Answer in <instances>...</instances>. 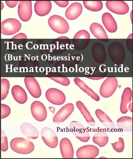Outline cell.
Segmentation results:
<instances>
[{
	"mask_svg": "<svg viewBox=\"0 0 133 159\" xmlns=\"http://www.w3.org/2000/svg\"><path fill=\"white\" fill-rule=\"evenodd\" d=\"M10 147L15 152L19 154H28L34 150V143L27 139L16 138L10 142Z\"/></svg>",
	"mask_w": 133,
	"mask_h": 159,
	"instance_id": "6da1fadb",
	"label": "cell"
},
{
	"mask_svg": "<svg viewBox=\"0 0 133 159\" xmlns=\"http://www.w3.org/2000/svg\"><path fill=\"white\" fill-rule=\"evenodd\" d=\"M109 56L112 61L117 65H121L124 61L126 52L122 44L117 42L112 43L108 48Z\"/></svg>",
	"mask_w": 133,
	"mask_h": 159,
	"instance_id": "7a4b0ae2",
	"label": "cell"
},
{
	"mask_svg": "<svg viewBox=\"0 0 133 159\" xmlns=\"http://www.w3.org/2000/svg\"><path fill=\"white\" fill-rule=\"evenodd\" d=\"M48 23L53 31L59 34H65L69 30L70 26L67 21L62 17L54 15L48 19Z\"/></svg>",
	"mask_w": 133,
	"mask_h": 159,
	"instance_id": "3957f363",
	"label": "cell"
},
{
	"mask_svg": "<svg viewBox=\"0 0 133 159\" xmlns=\"http://www.w3.org/2000/svg\"><path fill=\"white\" fill-rule=\"evenodd\" d=\"M117 87V79L113 77H108L105 79L100 87V95L105 98H110L114 93Z\"/></svg>",
	"mask_w": 133,
	"mask_h": 159,
	"instance_id": "277c9868",
	"label": "cell"
},
{
	"mask_svg": "<svg viewBox=\"0 0 133 159\" xmlns=\"http://www.w3.org/2000/svg\"><path fill=\"white\" fill-rule=\"evenodd\" d=\"M21 28V23L16 19H8L2 22L1 32L5 35L14 34L19 32Z\"/></svg>",
	"mask_w": 133,
	"mask_h": 159,
	"instance_id": "5b68a950",
	"label": "cell"
},
{
	"mask_svg": "<svg viewBox=\"0 0 133 159\" xmlns=\"http://www.w3.org/2000/svg\"><path fill=\"white\" fill-rule=\"evenodd\" d=\"M90 40L89 33L84 30L78 32L74 35L72 43L74 48L77 50L85 49L88 46Z\"/></svg>",
	"mask_w": 133,
	"mask_h": 159,
	"instance_id": "8992f818",
	"label": "cell"
},
{
	"mask_svg": "<svg viewBox=\"0 0 133 159\" xmlns=\"http://www.w3.org/2000/svg\"><path fill=\"white\" fill-rule=\"evenodd\" d=\"M71 131L81 141L86 143L90 139L89 132L81 124L76 121L71 122L69 125Z\"/></svg>",
	"mask_w": 133,
	"mask_h": 159,
	"instance_id": "52a82bcc",
	"label": "cell"
},
{
	"mask_svg": "<svg viewBox=\"0 0 133 159\" xmlns=\"http://www.w3.org/2000/svg\"><path fill=\"white\" fill-rule=\"evenodd\" d=\"M47 100L51 103L57 105L63 104L66 101V96L61 90L51 88L47 90L45 93Z\"/></svg>",
	"mask_w": 133,
	"mask_h": 159,
	"instance_id": "ba28073f",
	"label": "cell"
},
{
	"mask_svg": "<svg viewBox=\"0 0 133 159\" xmlns=\"http://www.w3.org/2000/svg\"><path fill=\"white\" fill-rule=\"evenodd\" d=\"M42 137L44 142L48 147L55 148L58 144V139L55 131L50 128L45 127L41 131Z\"/></svg>",
	"mask_w": 133,
	"mask_h": 159,
	"instance_id": "9c48e42d",
	"label": "cell"
},
{
	"mask_svg": "<svg viewBox=\"0 0 133 159\" xmlns=\"http://www.w3.org/2000/svg\"><path fill=\"white\" fill-rule=\"evenodd\" d=\"M31 110L33 117L39 122L45 121L47 116V112L44 104L39 101H35L31 106Z\"/></svg>",
	"mask_w": 133,
	"mask_h": 159,
	"instance_id": "30bf717a",
	"label": "cell"
},
{
	"mask_svg": "<svg viewBox=\"0 0 133 159\" xmlns=\"http://www.w3.org/2000/svg\"><path fill=\"white\" fill-rule=\"evenodd\" d=\"M74 110V105L68 103L64 105L57 113L53 118V121L56 124H59L66 120Z\"/></svg>",
	"mask_w": 133,
	"mask_h": 159,
	"instance_id": "8fae6325",
	"label": "cell"
},
{
	"mask_svg": "<svg viewBox=\"0 0 133 159\" xmlns=\"http://www.w3.org/2000/svg\"><path fill=\"white\" fill-rule=\"evenodd\" d=\"M18 12L19 17L22 21H29L31 19L32 15V2H19Z\"/></svg>",
	"mask_w": 133,
	"mask_h": 159,
	"instance_id": "7c38bea8",
	"label": "cell"
},
{
	"mask_svg": "<svg viewBox=\"0 0 133 159\" xmlns=\"http://www.w3.org/2000/svg\"><path fill=\"white\" fill-rule=\"evenodd\" d=\"M99 149L95 146L87 145L78 148L76 152L77 158H95L99 155Z\"/></svg>",
	"mask_w": 133,
	"mask_h": 159,
	"instance_id": "4fadbf2b",
	"label": "cell"
},
{
	"mask_svg": "<svg viewBox=\"0 0 133 159\" xmlns=\"http://www.w3.org/2000/svg\"><path fill=\"white\" fill-rule=\"evenodd\" d=\"M24 82L26 89L33 97L38 98L41 96L42 90L41 87L34 77H25Z\"/></svg>",
	"mask_w": 133,
	"mask_h": 159,
	"instance_id": "5bb4252c",
	"label": "cell"
},
{
	"mask_svg": "<svg viewBox=\"0 0 133 159\" xmlns=\"http://www.w3.org/2000/svg\"><path fill=\"white\" fill-rule=\"evenodd\" d=\"M106 7L114 14L118 15H124L129 10L128 5L124 1H107Z\"/></svg>",
	"mask_w": 133,
	"mask_h": 159,
	"instance_id": "9a60e30c",
	"label": "cell"
},
{
	"mask_svg": "<svg viewBox=\"0 0 133 159\" xmlns=\"http://www.w3.org/2000/svg\"><path fill=\"white\" fill-rule=\"evenodd\" d=\"M50 45L51 51L54 52L57 50L56 54H59L68 49L71 44V41L69 38L65 36H62L57 38Z\"/></svg>",
	"mask_w": 133,
	"mask_h": 159,
	"instance_id": "2e32d148",
	"label": "cell"
},
{
	"mask_svg": "<svg viewBox=\"0 0 133 159\" xmlns=\"http://www.w3.org/2000/svg\"><path fill=\"white\" fill-rule=\"evenodd\" d=\"M92 54L93 58L97 63L101 64L105 61L106 52L104 46L101 43L97 42L93 44Z\"/></svg>",
	"mask_w": 133,
	"mask_h": 159,
	"instance_id": "e0dca14e",
	"label": "cell"
},
{
	"mask_svg": "<svg viewBox=\"0 0 133 159\" xmlns=\"http://www.w3.org/2000/svg\"><path fill=\"white\" fill-rule=\"evenodd\" d=\"M61 153L63 158H72L74 156V150L72 144L67 138L62 139L60 143Z\"/></svg>",
	"mask_w": 133,
	"mask_h": 159,
	"instance_id": "ac0fdd59",
	"label": "cell"
},
{
	"mask_svg": "<svg viewBox=\"0 0 133 159\" xmlns=\"http://www.w3.org/2000/svg\"><path fill=\"white\" fill-rule=\"evenodd\" d=\"M89 30L91 33L97 39L104 43H107L109 38L103 26L98 23H92Z\"/></svg>",
	"mask_w": 133,
	"mask_h": 159,
	"instance_id": "d6986e66",
	"label": "cell"
},
{
	"mask_svg": "<svg viewBox=\"0 0 133 159\" xmlns=\"http://www.w3.org/2000/svg\"><path fill=\"white\" fill-rule=\"evenodd\" d=\"M82 5L78 2L72 4L66 9L65 12L66 17L70 20H74L80 16L83 11Z\"/></svg>",
	"mask_w": 133,
	"mask_h": 159,
	"instance_id": "ffe728a7",
	"label": "cell"
},
{
	"mask_svg": "<svg viewBox=\"0 0 133 159\" xmlns=\"http://www.w3.org/2000/svg\"><path fill=\"white\" fill-rule=\"evenodd\" d=\"M103 66L102 65L99 67L89 68V71L85 72L87 77L92 80H99L104 78L107 73Z\"/></svg>",
	"mask_w": 133,
	"mask_h": 159,
	"instance_id": "44dd1931",
	"label": "cell"
},
{
	"mask_svg": "<svg viewBox=\"0 0 133 159\" xmlns=\"http://www.w3.org/2000/svg\"><path fill=\"white\" fill-rule=\"evenodd\" d=\"M95 114L100 122L108 131L113 132L116 129L115 124L107 114L99 109L96 111Z\"/></svg>",
	"mask_w": 133,
	"mask_h": 159,
	"instance_id": "7402d4cb",
	"label": "cell"
},
{
	"mask_svg": "<svg viewBox=\"0 0 133 159\" xmlns=\"http://www.w3.org/2000/svg\"><path fill=\"white\" fill-rule=\"evenodd\" d=\"M52 9L50 1H37L34 5L36 14L40 16H44L48 15Z\"/></svg>",
	"mask_w": 133,
	"mask_h": 159,
	"instance_id": "603a6c76",
	"label": "cell"
},
{
	"mask_svg": "<svg viewBox=\"0 0 133 159\" xmlns=\"http://www.w3.org/2000/svg\"><path fill=\"white\" fill-rule=\"evenodd\" d=\"M102 20L105 28L109 32L114 33L117 29V26L116 20L112 16L109 12L104 13Z\"/></svg>",
	"mask_w": 133,
	"mask_h": 159,
	"instance_id": "cb8c5ba5",
	"label": "cell"
},
{
	"mask_svg": "<svg viewBox=\"0 0 133 159\" xmlns=\"http://www.w3.org/2000/svg\"><path fill=\"white\" fill-rule=\"evenodd\" d=\"M20 129L23 134L29 139H35L39 137V134L38 130L30 123H23L21 125Z\"/></svg>",
	"mask_w": 133,
	"mask_h": 159,
	"instance_id": "d4e9b609",
	"label": "cell"
},
{
	"mask_svg": "<svg viewBox=\"0 0 133 159\" xmlns=\"http://www.w3.org/2000/svg\"><path fill=\"white\" fill-rule=\"evenodd\" d=\"M132 92L131 89L126 87L124 89L122 97L120 111L122 113L126 114L129 111L128 107L131 103Z\"/></svg>",
	"mask_w": 133,
	"mask_h": 159,
	"instance_id": "484cf974",
	"label": "cell"
},
{
	"mask_svg": "<svg viewBox=\"0 0 133 159\" xmlns=\"http://www.w3.org/2000/svg\"><path fill=\"white\" fill-rule=\"evenodd\" d=\"M11 92L13 98L18 103L23 104L27 101V94L24 89L20 86L16 85L13 86Z\"/></svg>",
	"mask_w": 133,
	"mask_h": 159,
	"instance_id": "4316f807",
	"label": "cell"
},
{
	"mask_svg": "<svg viewBox=\"0 0 133 159\" xmlns=\"http://www.w3.org/2000/svg\"><path fill=\"white\" fill-rule=\"evenodd\" d=\"M75 84L82 90L96 101L100 100L99 96L92 89L87 86L80 79L75 77L74 79Z\"/></svg>",
	"mask_w": 133,
	"mask_h": 159,
	"instance_id": "83f0119b",
	"label": "cell"
},
{
	"mask_svg": "<svg viewBox=\"0 0 133 159\" xmlns=\"http://www.w3.org/2000/svg\"><path fill=\"white\" fill-rule=\"evenodd\" d=\"M76 105L88 124L91 127L94 126L96 125L95 121L83 102L79 101L76 102Z\"/></svg>",
	"mask_w": 133,
	"mask_h": 159,
	"instance_id": "f1b7e54d",
	"label": "cell"
},
{
	"mask_svg": "<svg viewBox=\"0 0 133 159\" xmlns=\"http://www.w3.org/2000/svg\"><path fill=\"white\" fill-rule=\"evenodd\" d=\"M132 118L129 116H124L119 118L117 121V125L120 129L123 131L130 132L132 131Z\"/></svg>",
	"mask_w": 133,
	"mask_h": 159,
	"instance_id": "f546056e",
	"label": "cell"
},
{
	"mask_svg": "<svg viewBox=\"0 0 133 159\" xmlns=\"http://www.w3.org/2000/svg\"><path fill=\"white\" fill-rule=\"evenodd\" d=\"M109 141L108 135L104 131L97 132L93 137V141L100 148L107 144Z\"/></svg>",
	"mask_w": 133,
	"mask_h": 159,
	"instance_id": "4dcf8cb0",
	"label": "cell"
},
{
	"mask_svg": "<svg viewBox=\"0 0 133 159\" xmlns=\"http://www.w3.org/2000/svg\"><path fill=\"white\" fill-rule=\"evenodd\" d=\"M83 4L87 9L92 11H99L103 8L101 1H84Z\"/></svg>",
	"mask_w": 133,
	"mask_h": 159,
	"instance_id": "1f68e13d",
	"label": "cell"
},
{
	"mask_svg": "<svg viewBox=\"0 0 133 159\" xmlns=\"http://www.w3.org/2000/svg\"><path fill=\"white\" fill-rule=\"evenodd\" d=\"M10 84L6 78L1 79V100H3L7 97L9 92Z\"/></svg>",
	"mask_w": 133,
	"mask_h": 159,
	"instance_id": "d6a6232c",
	"label": "cell"
},
{
	"mask_svg": "<svg viewBox=\"0 0 133 159\" xmlns=\"http://www.w3.org/2000/svg\"><path fill=\"white\" fill-rule=\"evenodd\" d=\"M115 151L118 153L122 152L125 148V143L124 139L122 138H119V141L111 144Z\"/></svg>",
	"mask_w": 133,
	"mask_h": 159,
	"instance_id": "836d02e7",
	"label": "cell"
},
{
	"mask_svg": "<svg viewBox=\"0 0 133 159\" xmlns=\"http://www.w3.org/2000/svg\"><path fill=\"white\" fill-rule=\"evenodd\" d=\"M52 80L64 86H68L70 84L69 79L66 77H49Z\"/></svg>",
	"mask_w": 133,
	"mask_h": 159,
	"instance_id": "e575fe53",
	"label": "cell"
},
{
	"mask_svg": "<svg viewBox=\"0 0 133 159\" xmlns=\"http://www.w3.org/2000/svg\"><path fill=\"white\" fill-rule=\"evenodd\" d=\"M1 133V150L2 152H5L8 149L7 138L4 130L2 129Z\"/></svg>",
	"mask_w": 133,
	"mask_h": 159,
	"instance_id": "d590c367",
	"label": "cell"
},
{
	"mask_svg": "<svg viewBox=\"0 0 133 159\" xmlns=\"http://www.w3.org/2000/svg\"><path fill=\"white\" fill-rule=\"evenodd\" d=\"M11 109L8 105L1 104V119H3L8 117L10 114Z\"/></svg>",
	"mask_w": 133,
	"mask_h": 159,
	"instance_id": "8d00e7d4",
	"label": "cell"
},
{
	"mask_svg": "<svg viewBox=\"0 0 133 159\" xmlns=\"http://www.w3.org/2000/svg\"><path fill=\"white\" fill-rule=\"evenodd\" d=\"M126 45L129 51L132 53V34H130L126 39Z\"/></svg>",
	"mask_w": 133,
	"mask_h": 159,
	"instance_id": "74e56055",
	"label": "cell"
},
{
	"mask_svg": "<svg viewBox=\"0 0 133 159\" xmlns=\"http://www.w3.org/2000/svg\"><path fill=\"white\" fill-rule=\"evenodd\" d=\"M54 2L58 6L61 7H66L69 4V1H54Z\"/></svg>",
	"mask_w": 133,
	"mask_h": 159,
	"instance_id": "f35d334b",
	"label": "cell"
},
{
	"mask_svg": "<svg viewBox=\"0 0 133 159\" xmlns=\"http://www.w3.org/2000/svg\"><path fill=\"white\" fill-rule=\"evenodd\" d=\"M5 2L8 7L11 8H13L17 6L19 1H6Z\"/></svg>",
	"mask_w": 133,
	"mask_h": 159,
	"instance_id": "ab89813d",
	"label": "cell"
},
{
	"mask_svg": "<svg viewBox=\"0 0 133 159\" xmlns=\"http://www.w3.org/2000/svg\"><path fill=\"white\" fill-rule=\"evenodd\" d=\"M27 36L24 33H19L14 37H13L12 39H27Z\"/></svg>",
	"mask_w": 133,
	"mask_h": 159,
	"instance_id": "60d3db41",
	"label": "cell"
},
{
	"mask_svg": "<svg viewBox=\"0 0 133 159\" xmlns=\"http://www.w3.org/2000/svg\"><path fill=\"white\" fill-rule=\"evenodd\" d=\"M49 109L50 110V111L53 114H54L55 111V108L53 107H49Z\"/></svg>",
	"mask_w": 133,
	"mask_h": 159,
	"instance_id": "b9f144b4",
	"label": "cell"
},
{
	"mask_svg": "<svg viewBox=\"0 0 133 159\" xmlns=\"http://www.w3.org/2000/svg\"><path fill=\"white\" fill-rule=\"evenodd\" d=\"M128 110H129L130 111H131V112H132V103L131 102L130 103L129 105L128 106Z\"/></svg>",
	"mask_w": 133,
	"mask_h": 159,
	"instance_id": "7bdbcfd3",
	"label": "cell"
},
{
	"mask_svg": "<svg viewBox=\"0 0 133 159\" xmlns=\"http://www.w3.org/2000/svg\"><path fill=\"white\" fill-rule=\"evenodd\" d=\"M2 10L4 8V5L3 3L2 2Z\"/></svg>",
	"mask_w": 133,
	"mask_h": 159,
	"instance_id": "ee69618b",
	"label": "cell"
},
{
	"mask_svg": "<svg viewBox=\"0 0 133 159\" xmlns=\"http://www.w3.org/2000/svg\"><path fill=\"white\" fill-rule=\"evenodd\" d=\"M100 158H106L105 157H100Z\"/></svg>",
	"mask_w": 133,
	"mask_h": 159,
	"instance_id": "f6af8a7d",
	"label": "cell"
}]
</instances>
